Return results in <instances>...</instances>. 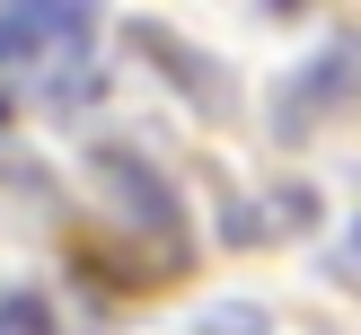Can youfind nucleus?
<instances>
[{
	"label": "nucleus",
	"mask_w": 361,
	"mask_h": 335,
	"mask_svg": "<svg viewBox=\"0 0 361 335\" xmlns=\"http://www.w3.org/2000/svg\"><path fill=\"white\" fill-rule=\"evenodd\" d=\"M44 44H88V9L80 0H35V9H0V62H35Z\"/></svg>",
	"instance_id": "1"
},
{
	"label": "nucleus",
	"mask_w": 361,
	"mask_h": 335,
	"mask_svg": "<svg viewBox=\"0 0 361 335\" xmlns=\"http://www.w3.org/2000/svg\"><path fill=\"white\" fill-rule=\"evenodd\" d=\"M344 97V44H326L309 62V88H300V106H282V123H300V115H317V106H335Z\"/></svg>",
	"instance_id": "3"
},
{
	"label": "nucleus",
	"mask_w": 361,
	"mask_h": 335,
	"mask_svg": "<svg viewBox=\"0 0 361 335\" xmlns=\"http://www.w3.org/2000/svg\"><path fill=\"white\" fill-rule=\"evenodd\" d=\"M97 168H106V185H123V203H133L141 229H159V238L176 229V194H168V176H150L141 159H123V150H106Z\"/></svg>",
	"instance_id": "2"
},
{
	"label": "nucleus",
	"mask_w": 361,
	"mask_h": 335,
	"mask_svg": "<svg viewBox=\"0 0 361 335\" xmlns=\"http://www.w3.org/2000/svg\"><path fill=\"white\" fill-rule=\"evenodd\" d=\"M212 335H264V317H256V309H221V317H212Z\"/></svg>",
	"instance_id": "4"
}]
</instances>
